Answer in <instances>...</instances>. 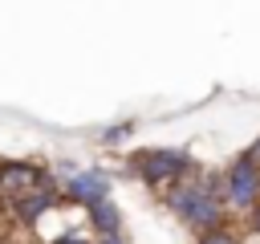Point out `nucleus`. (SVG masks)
Returning a JSON list of instances; mask_svg holds the SVG:
<instances>
[{
	"mask_svg": "<svg viewBox=\"0 0 260 244\" xmlns=\"http://www.w3.org/2000/svg\"><path fill=\"white\" fill-rule=\"evenodd\" d=\"M93 244H126L122 236H93Z\"/></svg>",
	"mask_w": 260,
	"mask_h": 244,
	"instance_id": "nucleus-12",
	"label": "nucleus"
},
{
	"mask_svg": "<svg viewBox=\"0 0 260 244\" xmlns=\"http://www.w3.org/2000/svg\"><path fill=\"white\" fill-rule=\"evenodd\" d=\"M53 244H85V240H81V236H57Z\"/></svg>",
	"mask_w": 260,
	"mask_h": 244,
	"instance_id": "nucleus-13",
	"label": "nucleus"
},
{
	"mask_svg": "<svg viewBox=\"0 0 260 244\" xmlns=\"http://www.w3.org/2000/svg\"><path fill=\"white\" fill-rule=\"evenodd\" d=\"M162 203H167V211H171L183 228H191L195 236L228 224V203H223V191H219V175L195 171V175L179 179L171 191H162Z\"/></svg>",
	"mask_w": 260,
	"mask_h": 244,
	"instance_id": "nucleus-1",
	"label": "nucleus"
},
{
	"mask_svg": "<svg viewBox=\"0 0 260 244\" xmlns=\"http://www.w3.org/2000/svg\"><path fill=\"white\" fill-rule=\"evenodd\" d=\"M49 183H53L49 167L24 163V159H0V207L16 203V199H24L28 191H41V187H49Z\"/></svg>",
	"mask_w": 260,
	"mask_h": 244,
	"instance_id": "nucleus-4",
	"label": "nucleus"
},
{
	"mask_svg": "<svg viewBox=\"0 0 260 244\" xmlns=\"http://www.w3.org/2000/svg\"><path fill=\"white\" fill-rule=\"evenodd\" d=\"M130 130H134V126H130V122H122V126H114V130H106V134H102V142H122V138H126Z\"/></svg>",
	"mask_w": 260,
	"mask_h": 244,
	"instance_id": "nucleus-9",
	"label": "nucleus"
},
{
	"mask_svg": "<svg viewBox=\"0 0 260 244\" xmlns=\"http://www.w3.org/2000/svg\"><path fill=\"white\" fill-rule=\"evenodd\" d=\"M126 163H130V171H134L146 187H154V191H171L179 179H187V175H195V171H199V163H195L187 150H175V146L134 150Z\"/></svg>",
	"mask_w": 260,
	"mask_h": 244,
	"instance_id": "nucleus-2",
	"label": "nucleus"
},
{
	"mask_svg": "<svg viewBox=\"0 0 260 244\" xmlns=\"http://www.w3.org/2000/svg\"><path fill=\"white\" fill-rule=\"evenodd\" d=\"M248 228H252V236L260 240V203H256V207L248 211Z\"/></svg>",
	"mask_w": 260,
	"mask_h": 244,
	"instance_id": "nucleus-10",
	"label": "nucleus"
},
{
	"mask_svg": "<svg viewBox=\"0 0 260 244\" xmlns=\"http://www.w3.org/2000/svg\"><path fill=\"white\" fill-rule=\"evenodd\" d=\"M219 191H223V203L232 211H252L260 203V167L252 159H232L228 171L219 175Z\"/></svg>",
	"mask_w": 260,
	"mask_h": 244,
	"instance_id": "nucleus-3",
	"label": "nucleus"
},
{
	"mask_svg": "<svg viewBox=\"0 0 260 244\" xmlns=\"http://www.w3.org/2000/svg\"><path fill=\"white\" fill-rule=\"evenodd\" d=\"M65 199L69 203H81V207H93V203H102V199H110V179L102 175V171H73L69 179H65Z\"/></svg>",
	"mask_w": 260,
	"mask_h": 244,
	"instance_id": "nucleus-5",
	"label": "nucleus"
},
{
	"mask_svg": "<svg viewBox=\"0 0 260 244\" xmlns=\"http://www.w3.org/2000/svg\"><path fill=\"white\" fill-rule=\"evenodd\" d=\"M57 199H61V191H57V183H49V187H41V191H28L24 199H16V203H8L4 211H8V220L12 224H20V228H32L45 211H53L57 207Z\"/></svg>",
	"mask_w": 260,
	"mask_h": 244,
	"instance_id": "nucleus-6",
	"label": "nucleus"
},
{
	"mask_svg": "<svg viewBox=\"0 0 260 244\" xmlns=\"http://www.w3.org/2000/svg\"><path fill=\"white\" fill-rule=\"evenodd\" d=\"M85 224L93 236H122V211L114 199H102L93 207H85Z\"/></svg>",
	"mask_w": 260,
	"mask_h": 244,
	"instance_id": "nucleus-7",
	"label": "nucleus"
},
{
	"mask_svg": "<svg viewBox=\"0 0 260 244\" xmlns=\"http://www.w3.org/2000/svg\"><path fill=\"white\" fill-rule=\"evenodd\" d=\"M244 159H252V163H256V167H260V138H256V142H252V146H248V150H244Z\"/></svg>",
	"mask_w": 260,
	"mask_h": 244,
	"instance_id": "nucleus-11",
	"label": "nucleus"
},
{
	"mask_svg": "<svg viewBox=\"0 0 260 244\" xmlns=\"http://www.w3.org/2000/svg\"><path fill=\"white\" fill-rule=\"evenodd\" d=\"M195 244H244V240L236 236V228L219 224V228H211V232H199V236H195Z\"/></svg>",
	"mask_w": 260,
	"mask_h": 244,
	"instance_id": "nucleus-8",
	"label": "nucleus"
}]
</instances>
